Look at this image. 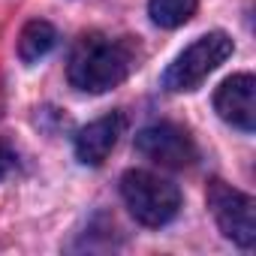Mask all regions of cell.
Wrapping results in <instances>:
<instances>
[{
	"instance_id": "30bf717a",
	"label": "cell",
	"mask_w": 256,
	"mask_h": 256,
	"mask_svg": "<svg viewBox=\"0 0 256 256\" xmlns=\"http://www.w3.org/2000/svg\"><path fill=\"white\" fill-rule=\"evenodd\" d=\"M12 166H16V154H12V148L4 139H0V178H4Z\"/></svg>"
},
{
	"instance_id": "9c48e42d",
	"label": "cell",
	"mask_w": 256,
	"mask_h": 256,
	"mask_svg": "<svg viewBox=\"0 0 256 256\" xmlns=\"http://www.w3.org/2000/svg\"><path fill=\"white\" fill-rule=\"evenodd\" d=\"M196 6H199V0H151L148 16L160 28H181L193 18Z\"/></svg>"
},
{
	"instance_id": "ba28073f",
	"label": "cell",
	"mask_w": 256,
	"mask_h": 256,
	"mask_svg": "<svg viewBox=\"0 0 256 256\" xmlns=\"http://www.w3.org/2000/svg\"><path fill=\"white\" fill-rule=\"evenodd\" d=\"M58 42V30L42 22V18H34L22 28V36H18V58L24 64H36L40 58H46Z\"/></svg>"
},
{
	"instance_id": "8992f818",
	"label": "cell",
	"mask_w": 256,
	"mask_h": 256,
	"mask_svg": "<svg viewBox=\"0 0 256 256\" xmlns=\"http://www.w3.org/2000/svg\"><path fill=\"white\" fill-rule=\"evenodd\" d=\"M214 108L226 124L250 133L256 126V82H253V76L241 72V76L226 78L214 94Z\"/></svg>"
},
{
	"instance_id": "6da1fadb",
	"label": "cell",
	"mask_w": 256,
	"mask_h": 256,
	"mask_svg": "<svg viewBox=\"0 0 256 256\" xmlns=\"http://www.w3.org/2000/svg\"><path fill=\"white\" fill-rule=\"evenodd\" d=\"M139 66V48L130 36H102L88 34L70 54V84L84 94H106L126 82Z\"/></svg>"
},
{
	"instance_id": "52a82bcc",
	"label": "cell",
	"mask_w": 256,
	"mask_h": 256,
	"mask_svg": "<svg viewBox=\"0 0 256 256\" xmlns=\"http://www.w3.org/2000/svg\"><path fill=\"white\" fill-rule=\"evenodd\" d=\"M120 130H124V118L118 112H112V114L88 124L84 130H78V136H76V157L84 166L106 163V157L114 151V145L120 139Z\"/></svg>"
},
{
	"instance_id": "5b68a950",
	"label": "cell",
	"mask_w": 256,
	"mask_h": 256,
	"mask_svg": "<svg viewBox=\"0 0 256 256\" xmlns=\"http://www.w3.org/2000/svg\"><path fill=\"white\" fill-rule=\"evenodd\" d=\"M136 151L157 166L166 169H187L196 160V145L190 133L178 124H151L136 136Z\"/></svg>"
},
{
	"instance_id": "7a4b0ae2",
	"label": "cell",
	"mask_w": 256,
	"mask_h": 256,
	"mask_svg": "<svg viewBox=\"0 0 256 256\" xmlns=\"http://www.w3.org/2000/svg\"><path fill=\"white\" fill-rule=\"evenodd\" d=\"M120 196H124L126 208H130V214L145 226H166L181 208L178 187L154 172H145V169L124 172Z\"/></svg>"
},
{
	"instance_id": "277c9868",
	"label": "cell",
	"mask_w": 256,
	"mask_h": 256,
	"mask_svg": "<svg viewBox=\"0 0 256 256\" xmlns=\"http://www.w3.org/2000/svg\"><path fill=\"white\" fill-rule=\"evenodd\" d=\"M208 208L220 226V232L235 241L238 247L256 244V205L247 193L229 187L226 181L214 178L208 184Z\"/></svg>"
},
{
	"instance_id": "3957f363",
	"label": "cell",
	"mask_w": 256,
	"mask_h": 256,
	"mask_svg": "<svg viewBox=\"0 0 256 256\" xmlns=\"http://www.w3.org/2000/svg\"><path fill=\"white\" fill-rule=\"evenodd\" d=\"M232 54V40L223 34V30H211L205 36H199L193 46H187L166 70L163 76V84L166 90H193L199 88L226 58Z\"/></svg>"
}]
</instances>
